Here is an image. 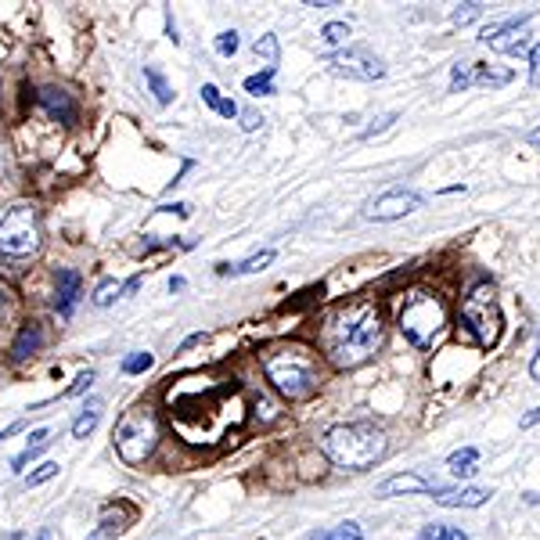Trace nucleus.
<instances>
[{
  "label": "nucleus",
  "mask_w": 540,
  "mask_h": 540,
  "mask_svg": "<svg viewBox=\"0 0 540 540\" xmlns=\"http://www.w3.org/2000/svg\"><path fill=\"white\" fill-rule=\"evenodd\" d=\"M40 105L51 112L58 123H65V126H72L76 123V105H72V98L65 94V90H58V87H44L40 90Z\"/></svg>",
  "instance_id": "obj_15"
},
{
  "label": "nucleus",
  "mask_w": 540,
  "mask_h": 540,
  "mask_svg": "<svg viewBox=\"0 0 540 540\" xmlns=\"http://www.w3.org/2000/svg\"><path fill=\"white\" fill-rule=\"evenodd\" d=\"M44 346V328L36 321H26L22 328H18V335H15V342H11V360H26V357H33L36 350Z\"/></svg>",
  "instance_id": "obj_16"
},
{
  "label": "nucleus",
  "mask_w": 540,
  "mask_h": 540,
  "mask_svg": "<svg viewBox=\"0 0 540 540\" xmlns=\"http://www.w3.org/2000/svg\"><path fill=\"white\" fill-rule=\"evenodd\" d=\"M18 429H22V422H11V425H8V429L0 432V443L8 440V436H15V432H18Z\"/></svg>",
  "instance_id": "obj_41"
},
{
  "label": "nucleus",
  "mask_w": 540,
  "mask_h": 540,
  "mask_svg": "<svg viewBox=\"0 0 540 540\" xmlns=\"http://www.w3.org/2000/svg\"><path fill=\"white\" fill-rule=\"evenodd\" d=\"M396 123V112H386V116H378L375 123L364 130V137H375V134H382V130H389V126Z\"/></svg>",
  "instance_id": "obj_36"
},
{
  "label": "nucleus",
  "mask_w": 540,
  "mask_h": 540,
  "mask_svg": "<svg viewBox=\"0 0 540 540\" xmlns=\"http://www.w3.org/2000/svg\"><path fill=\"white\" fill-rule=\"evenodd\" d=\"M414 540H468L465 530L458 526H443V522H432V526H422V533Z\"/></svg>",
  "instance_id": "obj_26"
},
{
  "label": "nucleus",
  "mask_w": 540,
  "mask_h": 540,
  "mask_svg": "<svg viewBox=\"0 0 540 540\" xmlns=\"http://www.w3.org/2000/svg\"><path fill=\"white\" fill-rule=\"evenodd\" d=\"M422 206V195L418 191H407V188H393V191H382L378 198H371L368 202V220H400V216L414 213V209Z\"/></svg>",
  "instance_id": "obj_10"
},
{
  "label": "nucleus",
  "mask_w": 540,
  "mask_h": 540,
  "mask_svg": "<svg viewBox=\"0 0 540 540\" xmlns=\"http://www.w3.org/2000/svg\"><path fill=\"white\" fill-rule=\"evenodd\" d=\"M346 40H350V26L346 22H328L324 26V44L328 47H346Z\"/></svg>",
  "instance_id": "obj_30"
},
{
  "label": "nucleus",
  "mask_w": 540,
  "mask_h": 540,
  "mask_svg": "<svg viewBox=\"0 0 540 540\" xmlns=\"http://www.w3.org/2000/svg\"><path fill=\"white\" fill-rule=\"evenodd\" d=\"M530 375L540 382V346H537V353H533V360H530Z\"/></svg>",
  "instance_id": "obj_40"
},
{
  "label": "nucleus",
  "mask_w": 540,
  "mask_h": 540,
  "mask_svg": "<svg viewBox=\"0 0 540 540\" xmlns=\"http://www.w3.org/2000/svg\"><path fill=\"white\" fill-rule=\"evenodd\" d=\"M15 314H18V299H15V292H11L8 285H0V332H4V328H11Z\"/></svg>",
  "instance_id": "obj_27"
},
{
  "label": "nucleus",
  "mask_w": 540,
  "mask_h": 540,
  "mask_svg": "<svg viewBox=\"0 0 540 540\" xmlns=\"http://www.w3.org/2000/svg\"><path fill=\"white\" fill-rule=\"evenodd\" d=\"M324 65H328V72H335V76H346V80H357V83H375L386 76L382 58H378L375 51H368V47H342V51L328 54Z\"/></svg>",
  "instance_id": "obj_8"
},
{
  "label": "nucleus",
  "mask_w": 540,
  "mask_h": 540,
  "mask_svg": "<svg viewBox=\"0 0 540 540\" xmlns=\"http://www.w3.org/2000/svg\"><path fill=\"white\" fill-rule=\"evenodd\" d=\"M252 51H256V58H260V62H263V69H278V54H281V47H278V36H274V33L260 36Z\"/></svg>",
  "instance_id": "obj_23"
},
{
  "label": "nucleus",
  "mask_w": 540,
  "mask_h": 540,
  "mask_svg": "<svg viewBox=\"0 0 540 540\" xmlns=\"http://www.w3.org/2000/svg\"><path fill=\"white\" fill-rule=\"evenodd\" d=\"M263 371H267V382L278 389L285 400H306V396H314L317 386H321V378H317V368L310 353L306 350H278L270 353L263 360Z\"/></svg>",
  "instance_id": "obj_3"
},
{
  "label": "nucleus",
  "mask_w": 540,
  "mask_h": 540,
  "mask_svg": "<svg viewBox=\"0 0 540 540\" xmlns=\"http://www.w3.org/2000/svg\"><path fill=\"white\" fill-rule=\"evenodd\" d=\"M530 425H540V407H537V411L526 414V418H522V429H530Z\"/></svg>",
  "instance_id": "obj_39"
},
{
  "label": "nucleus",
  "mask_w": 540,
  "mask_h": 540,
  "mask_svg": "<svg viewBox=\"0 0 540 540\" xmlns=\"http://www.w3.org/2000/svg\"><path fill=\"white\" fill-rule=\"evenodd\" d=\"M33 540H54V533L51 530H47V526H44V530H36V537Z\"/></svg>",
  "instance_id": "obj_42"
},
{
  "label": "nucleus",
  "mask_w": 540,
  "mask_h": 540,
  "mask_svg": "<svg viewBox=\"0 0 540 540\" xmlns=\"http://www.w3.org/2000/svg\"><path fill=\"white\" fill-rule=\"evenodd\" d=\"M378 497H411V494H432V483L418 472H400V476H389L386 483H378Z\"/></svg>",
  "instance_id": "obj_11"
},
{
  "label": "nucleus",
  "mask_w": 540,
  "mask_h": 540,
  "mask_svg": "<svg viewBox=\"0 0 540 540\" xmlns=\"http://www.w3.org/2000/svg\"><path fill=\"white\" fill-rule=\"evenodd\" d=\"M530 141H533V144H537V148H540V130H533V134H530Z\"/></svg>",
  "instance_id": "obj_43"
},
{
  "label": "nucleus",
  "mask_w": 540,
  "mask_h": 540,
  "mask_svg": "<svg viewBox=\"0 0 540 540\" xmlns=\"http://www.w3.org/2000/svg\"><path fill=\"white\" fill-rule=\"evenodd\" d=\"M479 40L497 54H526L530 51V15L508 18V22H501V26L483 29Z\"/></svg>",
  "instance_id": "obj_9"
},
{
  "label": "nucleus",
  "mask_w": 540,
  "mask_h": 540,
  "mask_svg": "<svg viewBox=\"0 0 540 540\" xmlns=\"http://www.w3.org/2000/svg\"><path fill=\"white\" fill-rule=\"evenodd\" d=\"M62 472V465L58 461H44V465H36V472H29L26 476V486H44L47 479H54Z\"/></svg>",
  "instance_id": "obj_31"
},
{
  "label": "nucleus",
  "mask_w": 540,
  "mask_h": 540,
  "mask_svg": "<svg viewBox=\"0 0 540 540\" xmlns=\"http://www.w3.org/2000/svg\"><path fill=\"white\" fill-rule=\"evenodd\" d=\"M461 324H465L468 332H472V339H476V346H483V350H494L497 339H501V310H497V296L494 288L486 285H476L472 292L465 296V303H461Z\"/></svg>",
  "instance_id": "obj_6"
},
{
  "label": "nucleus",
  "mask_w": 540,
  "mask_h": 540,
  "mask_svg": "<svg viewBox=\"0 0 540 540\" xmlns=\"http://www.w3.org/2000/svg\"><path fill=\"white\" fill-rule=\"evenodd\" d=\"M274 72L278 69H263V72H256V76H249V80H245V90H249V94H260V98L274 94Z\"/></svg>",
  "instance_id": "obj_28"
},
{
  "label": "nucleus",
  "mask_w": 540,
  "mask_h": 540,
  "mask_svg": "<svg viewBox=\"0 0 540 540\" xmlns=\"http://www.w3.org/2000/svg\"><path fill=\"white\" fill-rule=\"evenodd\" d=\"M321 450L335 468L364 472V468H375L378 461L386 458L389 443L386 436H382V429H375V425L350 422V425H335V429L324 432Z\"/></svg>",
  "instance_id": "obj_2"
},
{
  "label": "nucleus",
  "mask_w": 540,
  "mask_h": 540,
  "mask_svg": "<svg viewBox=\"0 0 540 540\" xmlns=\"http://www.w3.org/2000/svg\"><path fill=\"white\" fill-rule=\"evenodd\" d=\"M119 292H123V285H119V281H101L98 288H94V306H112L119 299Z\"/></svg>",
  "instance_id": "obj_29"
},
{
  "label": "nucleus",
  "mask_w": 540,
  "mask_h": 540,
  "mask_svg": "<svg viewBox=\"0 0 540 540\" xmlns=\"http://www.w3.org/2000/svg\"><path fill=\"white\" fill-rule=\"evenodd\" d=\"M530 83L540 87V44L530 47Z\"/></svg>",
  "instance_id": "obj_37"
},
{
  "label": "nucleus",
  "mask_w": 540,
  "mask_h": 540,
  "mask_svg": "<svg viewBox=\"0 0 540 540\" xmlns=\"http://www.w3.org/2000/svg\"><path fill=\"white\" fill-rule=\"evenodd\" d=\"M112 443H116V454L126 465H141V461L152 458L155 443H159V418L148 404H137L130 411H123L116 432H112Z\"/></svg>",
  "instance_id": "obj_4"
},
{
  "label": "nucleus",
  "mask_w": 540,
  "mask_h": 540,
  "mask_svg": "<svg viewBox=\"0 0 540 540\" xmlns=\"http://www.w3.org/2000/svg\"><path fill=\"white\" fill-rule=\"evenodd\" d=\"M94 378H98V375H94V371H83V375H76V382H72V386L65 389V393H62V400H72V396L87 393V389L94 386Z\"/></svg>",
  "instance_id": "obj_35"
},
{
  "label": "nucleus",
  "mask_w": 540,
  "mask_h": 540,
  "mask_svg": "<svg viewBox=\"0 0 540 540\" xmlns=\"http://www.w3.org/2000/svg\"><path fill=\"white\" fill-rule=\"evenodd\" d=\"M432 501L443 504V508H479V504L490 501V490H483V486H461V490L432 486Z\"/></svg>",
  "instance_id": "obj_12"
},
{
  "label": "nucleus",
  "mask_w": 540,
  "mask_h": 540,
  "mask_svg": "<svg viewBox=\"0 0 540 540\" xmlns=\"http://www.w3.org/2000/svg\"><path fill=\"white\" fill-rule=\"evenodd\" d=\"M144 83L152 87V94H155V101H159V105H170V101H173V87L166 83V76H162L159 69L144 65Z\"/></svg>",
  "instance_id": "obj_22"
},
{
  "label": "nucleus",
  "mask_w": 540,
  "mask_h": 540,
  "mask_svg": "<svg viewBox=\"0 0 540 540\" xmlns=\"http://www.w3.org/2000/svg\"><path fill=\"white\" fill-rule=\"evenodd\" d=\"M476 465H479V450L476 447H461L447 458V468H450V476H454V479H468L472 472H476Z\"/></svg>",
  "instance_id": "obj_17"
},
{
  "label": "nucleus",
  "mask_w": 540,
  "mask_h": 540,
  "mask_svg": "<svg viewBox=\"0 0 540 540\" xmlns=\"http://www.w3.org/2000/svg\"><path fill=\"white\" fill-rule=\"evenodd\" d=\"M274 256H278L274 249H263V252H252V256H245V260H238V263H216V274H224V278L260 274V270H267L270 263H274Z\"/></svg>",
  "instance_id": "obj_14"
},
{
  "label": "nucleus",
  "mask_w": 540,
  "mask_h": 540,
  "mask_svg": "<svg viewBox=\"0 0 540 540\" xmlns=\"http://www.w3.org/2000/svg\"><path fill=\"white\" fill-rule=\"evenodd\" d=\"M152 364H155V357L148 350H144V353H130V357L123 360V371H126V375H141V371H148Z\"/></svg>",
  "instance_id": "obj_34"
},
{
  "label": "nucleus",
  "mask_w": 540,
  "mask_h": 540,
  "mask_svg": "<svg viewBox=\"0 0 540 540\" xmlns=\"http://www.w3.org/2000/svg\"><path fill=\"white\" fill-rule=\"evenodd\" d=\"M101 422V400H90L80 414H76V422H72V440H87L90 432L98 429Z\"/></svg>",
  "instance_id": "obj_18"
},
{
  "label": "nucleus",
  "mask_w": 540,
  "mask_h": 540,
  "mask_svg": "<svg viewBox=\"0 0 540 540\" xmlns=\"http://www.w3.org/2000/svg\"><path fill=\"white\" fill-rule=\"evenodd\" d=\"M483 15V4H458V8L450 11V22L454 26H468V22H476Z\"/></svg>",
  "instance_id": "obj_33"
},
{
  "label": "nucleus",
  "mask_w": 540,
  "mask_h": 540,
  "mask_svg": "<svg viewBox=\"0 0 540 540\" xmlns=\"http://www.w3.org/2000/svg\"><path fill=\"white\" fill-rule=\"evenodd\" d=\"M216 54H220V58H234V54H238V47H242V40H238V33H234V29H227V33H220L216 36Z\"/></svg>",
  "instance_id": "obj_32"
},
{
  "label": "nucleus",
  "mask_w": 540,
  "mask_h": 540,
  "mask_svg": "<svg viewBox=\"0 0 540 540\" xmlns=\"http://www.w3.org/2000/svg\"><path fill=\"white\" fill-rule=\"evenodd\" d=\"M40 249V213L33 202H15L0 216V252L4 256H33Z\"/></svg>",
  "instance_id": "obj_7"
},
{
  "label": "nucleus",
  "mask_w": 540,
  "mask_h": 540,
  "mask_svg": "<svg viewBox=\"0 0 540 540\" xmlns=\"http://www.w3.org/2000/svg\"><path fill=\"white\" fill-rule=\"evenodd\" d=\"M512 83V69H497V65L476 62V87H504Z\"/></svg>",
  "instance_id": "obj_21"
},
{
  "label": "nucleus",
  "mask_w": 540,
  "mask_h": 540,
  "mask_svg": "<svg viewBox=\"0 0 540 540\" xmlns=\"http://www.w3.org/2000/svg\"><path fill=\"white\" fill-rule=\"evenodd\" d=\"M382 346V314L371 299H357V303L339 306L321 332V350L332 360L335 368L350 371L368 364Z\"/></svg>",
  "instance_id": "obj_1"
},
{
  "label": "nucleus",
  "mask_w": 540,
  "mask_h": 540,
  "mask_svg": "<svg viewBox=\"0 0 540 540\" xmlns=\"http://www.w3.org/2000/svg\"><path fill=\"white\" fill-rule=\"evenodd\" d=\"M202 101H206V105L213 108L216 116H224V119L238 116V105H234L231 98H224V94H220V90H216L213 83H202Z\"/></svg>",
  "instance_id": "obj_19"
},
{
  "label": "nucleus",
  "mask_w": 540,
  "mask_h": 540,
  "mask_svg": "<svg viewBox=\"0 0 540 540\" xmlns=\"http://www.w3.org/2000/svg\"><path fill=\"white\" fill-rule=\"evenodd\" d=\"M238 116H242L245 119V130H256V126H260L263 123V116H256V112H238Z\"/></svg>",
  "instance_id": "obj_38"
},
{
  "label": "nucleus",
  "mask_w": 540,
  "mask_h": 540,
  "mask_svg": "<svg viewBox=\"0 0 540 540\" xmlns=\"http://www.w3.org/2000/svg\"><path fill=\"white\" fill-rule=\"evenodd\" d=\"M443 324H447V306L432 292H414L404 303V310H400V332L418 350H429L432 342L440 339Z\"/></svg>",
  "instance_id": "obj_5"
},
{
  "label": "nucleus",
  "mask_w": 540,
  "mask_h": 540,
  "mask_svg": "<svg viewBox=\"0 0 540 540\" xmlns=\"http://www.w3.org/2000/svg\"><path fill=\"white\" fill-rule=\"evenodd\" d=\"M47 436H51V432H47V429H36L33 436H29L26 450H22V454H15V458H11V468H15V472H22V468H26L29 461H33L36 454H40V450L47 447V443H51V440H47Z\"/></svg>",
  "instance_id": "obj_20"
},
{
  "label": "nucleus",
  "mask_w": 540,
  "mask_h": 540,
  "mask_svg": "<svg viewBox=\"0 0 540 540\" xmlns=\"http://www.w3.org/2000/svg\"><path fill=\"white\" fill-rule=\"evenodd\" d=\"M468 87H476V62H458L450 72V94H461Z\"/></svg>",
  "instance_id": "obj_25"
},
{
  "label": "nucleus",
  "mask_w": 540,
  "mask_h": 540,
  "mask_svg": "<svg viewBox=\"0 0 540 540\" xmlns=\"http://www.w3.org/2000/svg\"><path fill=\"white\" fill-rule=\"evenodd\" d=\"M80 303V274L76 270H58V278H54V306H58V314L62 317H72Z\"/></svg>",
  "instance_id": "obj_13"
},
{
  "label": "nucleus",
  "mask_w": 540,
  "mask_h": 540,
  "mask_svg": "<svg viewBox=\"0 0 540 540\" xmlns=\"http://www.w3.org/2000/svg\"><path fill=\"white\" fill-rule=\"evenodd\" d=\"M306 540H364V530H360L357 522H339V526H332V530L310 533Z\"/></svg>",
  "instance_id": "obj_24"
}]
</instances>
